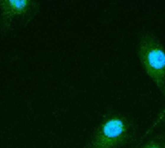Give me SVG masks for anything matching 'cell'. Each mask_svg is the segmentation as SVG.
I'll return each mask as SVG.
<instances>
[{
    "instance_id": "obj_5",
    "label": "cell",
    "mask_w": 165,
    "mask_h": 148,
    "mask_svg": "<svg viewBox=\"0 0 165 148\" xmlns=\"http://www.w3.org/2000/svg\"><path fill=\"white\" fill-rule=\"evenodd\" d=\"M165 116V106L160 110V112L157 114V116H156V120H155V122H153V125L151 126V127H150L148 130H147V132L145 133V135H144V136H143V138H147V136H150L152 134V133L155 131V129L156 128H157V124L159 123V121L162 119V118Z\"/></svg>"
},
{
    "instance_id": "obj_6",
    "label": "cell",
    "mask_w": 165,
    "mask_h": 148,
    "mask_svg": "<svg viewBox=\"0 0 165 148\" xmlns=\"http://www.w3.org/2000/svg\"><path fill=\"white\" fill-rule=\"evenodd\" d=\"M159 125H163V126H165V116L162 118V119H161L160 121H159V123L157 124V126H159Z\"/></svg>"
},
{
    "instance_id": "obj_3",
    "label": "cell",
    "mask_w": 165,
    "mask_h": 148,
    "mask_svg": "<svg viewBox=\"0 0 165 148\" xmlns=\"http://www.w3.org/2000/svg\"><path fill=\"white\" fill-rule=\"evenodd\" d=\"M39 11V0H0L1 30L9 32L16 27H25Z\"/></svg>"
},
{
    "instance_id": "obj_2",
    "label": "cell",
    "mask_w": 165,
    "mask_h": 148,
    "mask_svg": "<svg viewBox=\"0 0 165 148\" xmlns=\"http://www.w3.org/2000/svg\"><path fill=\"white\" fill-rule=\"evenodd\" d=\"M137 56L142 68L165 99V47L156 34L148 29L139 32Z\"/></svg>"
},
{
    "instance_id": "obj_1",
    "label": "cell",
    "mask_w": 165,
    "mask_h": 148,
    "mask_svg": "<svg viewBox=\"0 0 165 148\" xmlns=\"http://www.w3.org/2000/svg\"><path fill=\"white\" fill-rule=\"evenodd\" d=\"M136 132L133 119L111 112L104 114L81 148H123L135 139Z\"/></svg>"
},
{
    "instance_id": "obj_4",
    "label": "cell",
    "mask_w": 165,
    "mask_h": 148,
    "mask_svg": "<svg viewBox=\"0 0 165 148\" xmlns=\"http://www.w3.org/2000/svg\"><path fill=\"white\" fill-rule=\"evenodd\" d=\"M136 148H165V133H158Z\"/></svg>"
}]
</instances>
